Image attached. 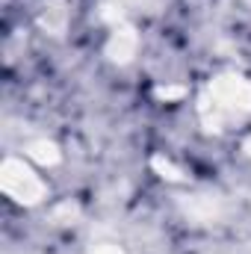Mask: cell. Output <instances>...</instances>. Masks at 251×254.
Masks as SVG:
<instances>
[{"label": "cell", "instance_id": "cell-5", "mask_svg": "<svg viewBox=\"0 0 251 254\" xmlns=\"http://www.w3.org/2000/svg\"><path fill=\"white\" fill-rule=\"evenodd\" d=\"M92 254H125L119 246H113V243H101V246H95Z\"/></svg>", "mask_w": 251, "mask_h": 254}, {"label": "cell", "instance_id": "cell-4", "mask_svg": "<svg viewBox=\"0 0 251 254\" xmlns=\"http://www.w3.org/2000/svg\"><path fill=\"white\" fill-rule=\"evenodd\" d=\"M27 157H30L33 163H39V166H57L63 154H60V148H57L54 142H48V139H36V142L27 145Z\"/></svg>", "mask_w": 251, "mask_h": 254}, {"label": "cell", "instance_id": "cell-3", "mask_svg": "<svg viewBox=\"0 0 251 254\" xmlns=\"http://www.w3.org/2000/svg\"><path fill=\"white\" fill-rule=\"evenodd\" d=\"M136 45H139L136 30H133V27H127V24H116V27H113V33H110V42H107V54H110V60H113V63L125 65V63L133 60Z\"/></svg>", "mask_w": 251, "mask_h": 254}, {"label": "cell", "instance_id": "cell-1", "mask_svg": "<svg viewBox=\"0 0 251 254\" xmlns=\"http://www.w3.org/2000/svg\"><path fill=\"white\" fill-rule=\"evenodd\" d=\"M198 116L207 130H225L251 116V83L240 74H219L198 98Z\"/></svg>", "mask_w": 251, "mask_h": 254}, {"label": "cell", "instance_id": "cell-2", "mask_svg": "<svg viewBox=\"0 0 251 254\" xmlns=\"http://www.w3.org/2000/svg\"><path fill=\"white\" fill-rule=\"evenodd\" d=\"M0 187L18 204H39V201L48 198V184L21 157H6L3 160V166H0Z\"/></svg>", "mask_w": 251, "mask_h": 254}]
</instances>
